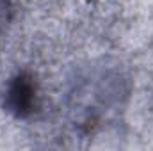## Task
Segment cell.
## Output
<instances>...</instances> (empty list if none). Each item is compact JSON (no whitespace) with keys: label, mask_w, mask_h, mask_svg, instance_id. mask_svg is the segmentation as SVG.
Listing matches in <instances>:
<instances>
[{"label":"cell","mask_w":153,"mask_h":151,"mask_svg":"<svg viewBox=\"0 0 153 151\" xmlns=\"http://www.w3.org/2000/svg\"><path fill=\"white\" fill-rule=\"evenodd\" d=\"M32 94H34V87L20 78L13 87H11V98H13V107L18 110V114H23V110H29L32 105Z\"/></svg>","instance_id":"cell-1"}]
</instances>
